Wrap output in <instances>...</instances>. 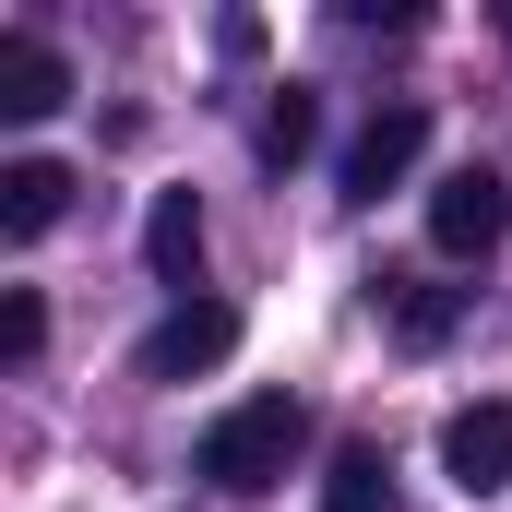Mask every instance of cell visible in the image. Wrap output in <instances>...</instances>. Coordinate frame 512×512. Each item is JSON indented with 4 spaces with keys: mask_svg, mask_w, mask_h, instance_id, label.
Masks as SVG:
<instances>
[{
    "mask_svg": "<svg viewBox=\"0 0 512 512\" xmlns=\"http://www.w3.org/2000/svg\"><path fill=\"white\" fill-rule=\"evenodd\" d=\"M298 453H310V405H298V393H251V405H227V417L191 441V477L227 489V501H262Z\"/></svg>",
    "mask_w": 512,
    "mask_h": 512,
    "instance_id": "6da1fadb",
    "label": "cell"
},
{
    "mask_svg": "<svg viewBox=\"0 0 512 512\" xmlns=\"http://www.w3.org/2000/svg\"><path fill=\"white\" fill-rule=\"evenodd\" d=\"M322 512H393V453L382 441H346L322 465Z\"/></svg>",
    "mask_w": 512,
    "mask_h": 512,
    "instance_id": "30bf717a",
    "label": "cell"
},
{
    "mask_svg": "<svg viewBox=\"0 0 512 512\" xmlns=\"http://www.w3.org/2000/svg\"><path fill=\"white\" fill-rule=\"evenodd\" d=\"M72 96V60L48 36H0V120H48Z\"/></svg>",
    "mask_w": 512,
    "mask_h": 512,
    "instance_id": "52a82bcc",
    "label": "cell"
},
{
    "mask_svg": "<svg viewBox=\"0 0 512 512\" xmlns=\"http://www.w3.org/2000/svg\"><path fill=\"white\" fill-rule=\"evenodd\" d=\"M417 155H429V108H417V96L370 108V131L346 143V203H382V191L405 179V167H417Z\"/></svg>",
    "mask_w": 512,
    "mask_h": 512,
    "instance_id": "5b68a950",
    "label": "cell"
},
{
    "mask_svg": "<svg viewBox=\"0 0 512 512\" xmlns=\"http://www.w3.org/2000/svg\"><path fill=\"white\" fill-rule=\"evenodd\" d=\"M441 477H453L465 501L512 489V393H489V405H453V417H441Z\"/></svg>",
    "mask_w": 512,
    "mask_h": 512,
    "instance_id": "277c9868",
    "label": "cell"
},
{
    "mask_svg": "<svg viewBox=\"0 0 512 512\" xmlns=\"http://www.w3.org/2000/svg\"><path fill=\"white\" fill-rule=\"evenodd\" d=\"M501 239H512V179L501 167H453V179L429 191V251L477 262V251H501Z\"/></svg>",
    "mask_w": 512,
    "mask_h": 512,
    "instance_id": "3957f363",
    "label": "cell"
},
{
    "mask_svg": "<svg viewBox=\"0 0 512 512\" xmlns=\"http://www.w3.org/2000/svg\"><path fill=\"white\" fill-rule=\"evenodd\" d=\"M143 262H155L167 286H191V262H203V203H191V191H155V203H143Z\"/></svg>",
    "mask_w": 512,
    "mask_h": 512,
    "instance_id": "9c48e42d",
    "label": "cell"
},
{
    "mask_svg": "<svg viewBox=\"0 0 512 512\" xmlns=\"http://www.w3.org/2000/svg\"><path fill=\"white\" fill-rule=\"evenodd\" d=\"M72 215V167L60 155H12L0 167V239H48Z\"/></svg>",
    "mask_w": 512,
    "mask_h": 512,
    "instance_id": "8992f818",
    "label": "cell"
},
{
    "mask_svg": "<svg viewBox=\"0 0 512 512\" xmlns=\"http://www.w3.org/2000/svg\"><path fill=\"white\" fill-rule=\"evenodd\" d=\"M227 358H239V310H227V298H179V310L131 346L143 382H203V370H227Z\"/></svg>",
    "mask_w": 512,
    "mask_h": 512,
    "instance_id": "7a4b0ae2",
    "label": "cell"
},
{
    "mask_svg": "<svg viewBox=\"0 0 512 512\" xmlns=\"http://www.w3.org/2000/svg\"><path fill=\"white\" fill-rule=\"evenodd\" d=\"M382 322L405 346H453V322H465V286H429V274H382Z\"/></svg>",
    "mask_w": 512,
    "mask_h": 512,
    "instance_id": "ba28073f",
    "label": "cell"
},
{
    "mask_svg": "<svg viewBox=\"0 0 512 512\" xmlns=\"http://www.w3.org/2000/svg\"><path fill=\"white\" fill-rule=\"evenodd\" d=\"M36 346H48V310H36V286H12V298H0V358L24 370Z\"/></svg>",
    "mask_w": 512,
    "mask_h": 512,
    "instance_id": "7c38bea8",
    "label": "cell"
},
{
    "mask_svg": "<svg viewBox=\"0 0 512 512\" xmlns=\"http://www.w3.org/2000/svg\"><path fill=\"white\" fill-rule=\"evenodd\" d=\"M322 143V108H310V84H274V108H262V167H298Z\"/></svg>",
    "mask_w": 512,
    "mask_h": 512,
    "instance_id": "8fae6325",
    "label": "cell"
}]
</instances>
